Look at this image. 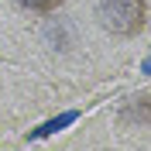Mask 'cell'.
I'll return each mask as SVG.
<instances>
[{"instance_id": "obj_1", "label": "cell", "mask_w": 151, "mask_h": 151, "mask_svg": "<svg viewBox=\"0 0 151 151\" xmlns=\"http://www.w3.org/2000/svg\"><path fill=\"white\" fill-rule=\"evenodd\" d=\"M96 21L113 38H137L148 24V0H96Z\"/></svg>"}, {"instance_id": "obj_2", "label": "cell", "mask_w": 151, "mask_h": 151, "mask_svg": "<svg viewBox=\"0 0 151 151\" xmlns=\"http://www.w3.org/2000/svg\"><path fill=\"white\" fill-rule=\"evenodd\" d=\"M21 10H31V14H55L65 0H14Z\"/></svg>"}]
</instances>
